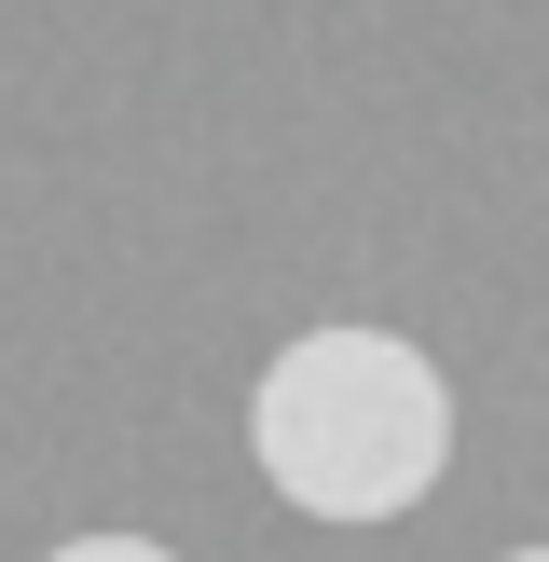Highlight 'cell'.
<instances>
[{
	"instance_id": "7a4b0ae2",
	"label": "cell",
	"mask_w": 549,
	"mask_h": 562,
	"mask_svg": "<svg viewBox=\"0 0 549 562\" xmlns=\"http://www.w3.org/2000/svg\"><path fill=\"white\" fill-rule=\"evenodd\" d=\"M42 562H179L165 536H69V549H42Z\"/></svg>"
},
{
	"instance_id": "6da1fadb",
	"label": "cell",
	"mask_w": 549,
	"mask_h": 562,
	"mask_svg": "<svg viewBox=\"0 0 549 562\" xmlns=\"http://www.w3.org/2000/svg\"><path fill=\"white\" fill-rule=\"evenodd\" d=\"M247 453H261V481L302 521L371 536V521H412L439 494V467H453V384H439V357L412 329L329 316V329H302V344L261 357Z\"/></svg>"
},
{
	"instance_id": "3957f363",
	"label": "cell",
	"mask_w": 549,
	"mask_h": 562,
	"mask_svg": "<svg viewBox=\"0 0 549 562\" xmlns=\"http://www.w3.org/2000/svg\"><path fill=\"white\" fill-rule=\"evenodd\" d=\"M508 562H549V549H508Z\"/></svg>"
}]
</instances>
